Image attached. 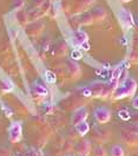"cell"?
Wrapping results in <instances>:
<instances>
[{"label": "cell", "mask_w": 138, "mask_h": 156, "mask_svg": "<svg viewBox=\"0 0 138 156\" xmlns=\"http://www.w3.org/2000/svg\"><path fill=\"white\" fill-rule=\"evenodd\" d=\"M125 97H129L128 91H126L125 87H124L123 84L119 85V87H116L115 91H113V98H116V99H122V98H125Z\"/></svg>", "instance_id": "30bf717a"}, {"label": "cell", "mask_w": 138, "mask_h": 156, "mask_svg": "<svg viewBox=\"0 0 138 156\" xmlns=\"http://www.w3.org/2000/svg\"><path fill=\"white\" fill-rule=\"evenodd\" d=\"M132 108L138 110V95L137 96H135L133 99H132Z\"/></svg>", "instance_id": "7402d4cb"}, {"label": "cell", "mask_w": 138, "mask_h": 156, "mask_svg": "<svg viewBox=\"0 0 138 156\" xmlns=\"http://www.w3.org/2000/svg\"><path fill=\"white\" fill-rule=\"evenodd\" d=\"M88 41V34L84 32V31H76L73 33V43L74 45H81L83 43H86Z\"/></svg>", "instance_id": "ba28073f"}, {"label": "cell", "mask_w": 138, "mask_h": 156, "mask_svg": "<svg viewBox=\"0 0 138 156\" xmlns=\"http://www.w3.org/2000/svg\"><path fill=\"white\" fill-rule=\"evenodd\" d=\"M89 115V111H88V108L86 107H80L78 109H76L71 116V124L73 127H76L77 124H79L80 122H84L86 121Z\"/></svg>", "instance_id": "277c9868"}, {"label": "cell", "mask_w": 138, "mask_h": 156, "mask_svg": "<svg viewBox=\"0 0 138 156\" xmlns=\"http://www.w3.org/2000/svg\"><path fill=\"white\" fill-rule=\"evenodd\" d=\"M16 156H19V155H16Z\"/></svg>", "instance_id": "484cf974"}, {"label": "cell", "mask_w": 138, "mask_h": 156, "mask_svg": "<svg viewBox=\"0 0 138 156\" xmlns=\"http://www.w3.org/2000/svg\"><path fill=\"white\" fill-rule=\"evenodd\" d=\"M91 150V144L89 141H80L77 146V151L81 156H86Z\"/></svg>", "instance_id": "9c48e42d"}, {"label": "cell", "mask_w": 138, "mask_h": 156, "mask_svg": "<svg viewBox=\"0 0 138 156\" xmlns=\"http://www.w3.org/2000/svg\"><path fill=\"white\" fill-rule=\"evenodd\" d=\"M32 90L36 95H38L40 97H45L49 95V90L46 89V87L44 84H41L40 82H34L32 84Z\"/></svg>", "instance_id": "8992f818"}, {"label": "cell", "mask_w": 138, "mask_h": 156, "mask_svg": "<svg viewBox=\"0 0 138 156\" xmlns=\"http://www.w3.org/2000/svg\"><path fill=\"white\" fill-rule=\"evenodd\" d=\"M76 130H77V133H78L79 135H81V136H85L86 134H89L90 131V124L86 122V121H84V122H80L79 124L76 126Z\"/></svg>", "instance_id": "8fae6325"}, {"label": "cell", "mask_w": 138, "mask_h": 156, "mask_svg": "<svg viewBox=\"0 0 138 156\" xmlns=\"http://www.w3.org/2000/svg\"><path fill=\"white\" fill-rule=\"evenodd\" d=\"M9 137L12 143H18L22 137V126L21 122L14 121L10 124L9 128Z\"/></svg>", "instance_id": "6da1fadb"}, {"label": "cell", "mask_w": 138, "mask_h": 156, "mask_svg": "<svg viewBox=\"0 0 138 156\" xmlns=\"http://www.w3.org/2000/svg\"><path fill=\"white\" fill-rule=\"evenodd\" d=\"M79 48H81V49L85 50V51H89V50H90V45H89V43L86 41V43H83L81 45H79Z\"/></svg>", "instance_id": "603a6c76"}, {"label": "cell", "mask_w": 138, "mask_h": 156, "mask_svg": "<svg viewBox=\"0 0 138 156\" xmlns=\"http://www.w3.org/2000/svg\"><path fill=\"white\" fill-rule=\"evenodd\" d=\"M123 140L128 143V144H137L138 143V136L131 134L125 130V133H123Z\"/></svg>", "instance_id": "7c38bea8"}, {"label": "cell", "mask_w": 138, "mask_h": 156, "mask_svg": "<svg viewBox=\"0 0 138 156\" xmlns=\"http://www.w3.org/2000/svg\"><path fill=\"white\" fill-rule=\"evenodd\" d=\"M45 78H46V82L47 83H51V84H53V83H56V80H57V77H56V75L52 72V71H45Z\"/></svg>", "instance_id": "ac0fdd59"}, {"label": "cell", "mask_w": 138, "mask_h": 156, "mask_svg": "<svg viewBox=\"0 0 138 156\" xmlns=\"http://www.w3.org/2000/svg\"><path fill=\"white\" fill-rule=\"evenodd\" d=\"M81 95L85 96V97H91V96H92V91L90 90V88H86L81 91Z\"/></svg>", "instance_id": "44dd1931"}, {"label": "cell", "mask_w": 138, "mask_h": 156, "mask_svg": "<svg viewBox=\"0 0 138 156\" xmlns=\"http://www.w3.org/2000/svg\"><path fill=\"white\" fill-rule=\"evenodd\" d=\"M123 85L125 87L126 91H128L129 97H132L136 91H137V82L133 79L132 77H128L124 82H123Z\"/></svg>", "instance_id": "5b68a950"}, {"label": "cell", "mask_w": 138, "mask_h": 156, "mask_svg": "<svg viewBox=\"0 0 138 156\" xmlns=\"http://www.w3.org/2000/svg\"><path fill=\"white\" fill-rule=\"evenodd\" d=\"M95 155L96 156H106L108 153L105 150V148L103 146H97L95 148Z\"/></svg>", "instance_id": "d6986e66"}, {"label": "cell", "mask_w": 138, "mask_h": 156, "mask_svg": "<svg viewBox=\"0 0 138 156\" xmlns=\"http://www.w3.org/2000/svg\"><path fill=\"white\" fill-rule=\"evenodd\" d=\"M1 89L5 91V92H9L13 90V83L11 82L10 79H4L1 82Z\"/></svg>", "instance_id": "2e32d148"}, {"label": "cell", "mask_w": 138, "mask_h": 156, "mask_svg": "<svg viewBox=\"0 0 138 156\" xmlns=\"http://www.w3.org/2000/svg\"><path fill=\"white\" fill-rule=\"evenodd\" d=\"M110 155L111 156H125L124 153V148L120 144H115L110 149Z\"/></svg>", "instance_id": "5bb4252c"}, {"label": "cell", "mask_w": 138, "mask_h": 156, "mask_svg": "<svg viewBox=\"0 0 138 156\" xmlns=\"http://www.w3.org/2000/svg\"><path fill=\"white\" fill-rule=\"evenodd\" d=\"M123 73V66L118 65L117 68L112 71V75H111V84H117V82L120 78V75Z\"/></svg>", "instance_id": "4fadbf2b"}, {"label": "cell", "mask_w": 138, "mask_h": 156, "mask_svg": "<svg viewBox=\"0 0 138 156\" xmlns=\"http://www.w3.org/2000/svg\"><path fill=\"white\" fill-rule=\"evenodd\" d=\"M89 88L92 91V96L103 97V96H106L109 94L110 87H109L108 83H104V82H100V80H96V82L91 83V85H90Z\"/></svg>", "instance_id": "7a4b0ae2"}, {"label": "cell", "mask_w": 138, "mask_h": 156, "mask_svg": "<svg viewBox=\"0 0 138 156\" xmlns=\"http://www.w3.org/2000/svg\"><path fill=\"white\" fill-rule=\"evenodd\" d=\"M93 116L99 124H105L111 119V111L106 107H97L93 111Z\"/></svg>", "instance_id": "3957f363"}, {"label": "cell", "mask_w": 138, "mask_h": 156, "mask_svg": "<svg viewBox=\"0 0 138 156\" xmlns=\"http://www.w3.org/2000/svg\"><path fill=\"white\" fill-rule=\"evenodd\" d=\"M117 115L124 122H128V121H130V118H131V115H130L129 110H126V109H120L118 112H117Z\"/></svg>", "instance_id": "9a60e30c"}, {"label": "cell", "mask_w": 138, "mask_h": 156, "mask_svg": "<svg viewBox=\"0 0 138 156\" xmlns=\"http://www.w3.org/2000/svg\"><path fill=\"white\" fill-rule=\"evenodd\" d=\"M67 156H72V155H67Z\"/></svg>", "instance_id": "d4e9b609"}, {"label": "cell", "mask_w": 138, "mask_h": 156, "mask_svg": "<svg viewBox=\"0 0 138 156\" xmlns=\"http://www.w3.org/2000/svg\"><path fill=\"white\" fill-rule=\"evenodd\" d=\"M71 58L73 59V60H79V59L81 58V52L78 51V50H73L71 52Z\"/></svg>", "instance_id": "ffe728a7"}, {"label": "cell", "mask_w": 138, "mask_h": 156, "mask_svg": "<svg viewBox=\"0 0 138 156\" xmlns=\"http://www.w3.org/2000/svg\"><path fill=\"white\" fill-rule=\"evenodd\" d=\"M120 18L123 20V23L129 26V27H131V26H133L135 25V21H133V17H132V14L129 12L128 10H124V9H122L120 10Z\"/></svg>", "instance_id": "52a82bcc"}, {"label": "cell", "mask_w": 138, "mask_h": 156, "mask_svg": "<svg viewBox=\"0 0 138 156\" xmlns=\"http://www.w3.org/2000/svg\"><path fill=\"white\" fill-rule=\"evenodd\" d=\"M120 1H123V2H129V1H131V0H120Z\"/></svg>", "instance_id": "cb8c5ba5"}, {"label": "cell", "mask_w": 138, "mask_h": 156, "mask_svg": "<svg viewBox=\"0 0 138 156\" xmlns=\"http://www.w3.org/2000/svg\"><path fill=\"white\" fill-rule=\"evenodd\" d=\"M124 129H125L126 131H129V133H131V134L138 136V123H130L128 126H125Z\"/></svg>", "instance_id": "e0dca14e"}]
</instances>
